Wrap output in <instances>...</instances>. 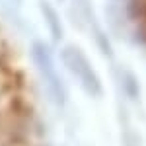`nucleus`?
I'll return each instance as SVG.
<instances>
[{
	"label": "nucleus",
	"instance_id": "f257e3e1",
	"mask_svg": "<svg viewBox=\"0 0 146 146\" xmlns=\"http://www.w3.org/2000/svg\"><path fill=\"white\" fill-rule=\"evenodd\" d=\"M133 10H135L138 27L146 39V0H133Z\"/></svg>",
	"mask_w": 146,
	"mask_h": 146
}]
</instances>
